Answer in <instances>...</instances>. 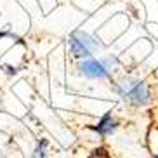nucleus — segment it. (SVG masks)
<instances>
[{"instance_id": "obj_4", "label": "nucleus", "mask_w": 158, "mask_h": 158, "mask_svg": "<svg viewBox=\"0 0 158 158\" xmlns=\"http://www.w3.org/2000/svg\"><path fill=\"white\" fill-rule=\"evenodd\" d=\"M116 127H118V122H116V118L108 113V115H104L101 120L98 122V125L94 127V129L98 130L102 137H106V135H111L113 132H115Z\"/></svg>"}, {"instance_id": "obj_5", "label": "nucleus", "mask_w": 158, "mask_h": 158, "mask_svg": "<svg viewBox=\"0 0 158 158\" xmlns=\"http://www.w3.org/2000/svg\"><path fill=\"white\" fill-rule=\"evenodd\" d=\"M45 146H47V141H42L40 146L37 148V151H35V158H44L45 156Z\"/></svg>"}, {"instance_id": "obj_1", "label": "nucleus", "mask_w": 158, "mask_h": 158, "mask_svg": "<svg viewBox=\"0 0 158 158\" xmlns=\"http://www.w3.org/2000/svg\"><path fill=\"white\" fill-rule=\"evenodd\" d=\"M116 92L120 94L123 101L134 104V106H146L151 101V92L144 80L125 78L120 84H116Z\"/></svg>"}, {"instance_id": "obj_6", "label": "nucleus", "mask_w": 158, "mask_h": 158, "mask_svg": "<svg viewBox=\"0 0 158 158\" xmlns=\"http://www.w3.org/2000/svg\"><path fill=\"white\" fill-rule=\"evenodd\" d=\"M155 158H158V155H156V156H155Z\"/></svg>"}, {"instance_id": "obj_2", "label": "nucleus", "mask_w": 158, "mask_h": 158, "mask_svg": "<svg viewBox=\"0 0 158 158\" xmlns=\"http://www.w3.org/2000/svg\"><path fill=\"white\" fill-rule=\"evenodd\" d=\"M116 64H118V61L111 56L101 57V59L87 57L85 61L78 63V71H80V75H84L87 78L102 80V78H110L111 77V71Z\"/></svg>"}, {"instance_id": "obj_3", "label": "nucleus", "mask_w": 158, "mask_h": 158, "mask_svg": "<svg viewBox=\"0 0 158 158\" xmlns=\"http://www.w3.org/2000/svg\"><path fill=\"white\" fill-rule=\"evenodd\" d=\"M99 40L89 35V33H84V31H73L70 35V51L75 57H90L94 52L99 49Z\"/></svg>"}]
</instances>
